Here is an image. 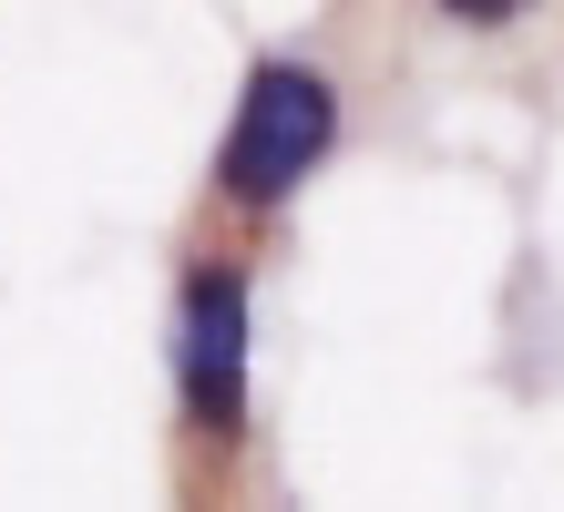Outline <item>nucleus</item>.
Returning a JSON list of instances; mask_svg holds the SVG:
<instances>
[{
  "mask_svg": "<svg viewBox=\"0 0 564 512\" xmlns=\"http://www.w3.org/2000/svg\"><path fill=\"white\" fill-rule=\"evenodd\" d=\"M328 144H339V92H328L308 62H257L237 123H226L216 175H226V195L278 205V195H297V175H318Z\"/></svg>",
  "mask_w": 564,
  "mask_h": 512,
  "instance_id": "obj_1",
  "label": "nucleus"
},
{
  "mask_svg": "<svg viewBox=\"0 0 564 512\" xmlns=\"http://www.w3.org/2000/svg\"><path fill=\"white\" fill-rule=\"evenodd\" d=\"M185 410L206 431H237L247 410V287L226 266L185 287Z\"/></svg>",
  "mask_w": 564,
  "mask_h": 512,
  "instance_id": "obj_2",
  "label": "nucleus"
},
{
  "mask_svg": "<svg viewBox=\"0 0 564 512\" xmlns=\"http://www.w3.org/2000/svg\"><path fill=\"white\" fill-rule=\"evenodd\" d=\"M442 11H452V21H482V31H492V21H513L523 0H442Z\"/></svg>",
  "mask_w": 564,
  "mask_h": 512,
  "instance_id": "obj_3",
  "label": "nucleus"
}]
</instances>
